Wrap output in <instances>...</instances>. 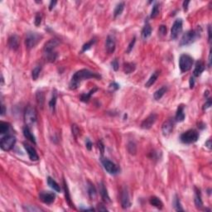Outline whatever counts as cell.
Listing matches in <instances>:
<instances>
[{"label": "cell", "instance_id": "cell-1", "mask_svg": "<svg viewBox=\"0 0 212 212\" xmlns=\"http://www.w3.org/2000/svg\"><path fill=\"white\" fill-rule=\"evenodd\" d=\"M100 79V75H99L98 73L91 71L89 70L82 69L78 70L77 72L74 74V76L71 78V80L70 82V90H76L78 87L80 85V83L85 80H88V79Z\"/></svg>", "mask_w": 212, "mask_h": 212}, {"label": "cell", "instance_id": "cell-2", "mask_svg": "<svg viewBox=\"0 0 212 212\" xmlns=\"http://www.w3.org/2000/svg\"><path fill=\"white\" fill-rule=\"evenodd\" d=\"M58 41L56 39H51L50 41L46 42L43 48V52H44V55L46 56V59L48 61L53 62L55 61V60L56 59V53L54 52V50L56 48V46L58 45Z\"/></svg>", "mask_w": 212, "mask_h": 212}, {"label": "cell", "instance_id": "cell-3", "mask_svg": "<svg viewBox=\"0 0 212 212\" xmlns=\"http://www.w3.org/2000/svg\"><path fill=\"white\" fill-rule=\"evenodd\" d=\"M200 35H201V31H199V29L187 31L182 36L181 42H180V46H182L190 45L195 42L198 37H200Z\"/></svg>", "mask_w": 212, "mask_h": 212}, {"label": "cell", "instance_id": "cell-4", "mask_svg": "<svg viewBox=\"0 0 212 212\" xmlns=\"http://www.w3.org/2000/svg\"><path fill=\"white\" fill-rule=\"evenodd\" d=\"M42 39V36L41 34H39L37 32H33V31H30L27 33L26 38H25V45L26 47L30 50V49L33 48L36 46L38 44L40 41Z\"/></svg>", "mask_w": 212, "mask_h": 212}, {"label": "cell", "instance_id": "cell-5", "mask_svg": "<svg viewBox=\"0 0 212 212\" xmlns=\"http://www.w3.org/2000/svg\"><path fill=\"white\" fill-rule=\"evenodd\" d=\"M199 139V133L195 129H189L181 135V141L183 143L191 144Z\"/></svg>", "mask_w": 212, "mask_h": 212}, {"label": "cell", "instance_id": "cell-6", "mask_svg": "<svg viewBox=\"0 0 212 212\" xmlns=\"http://www.w3.org/2000/svg\"><path fill=\"white\" fill-rule=\"evenodd\" d=\"M194 64V60L187 54H182L179 60V67L181 72H187L191 69Z\"/></svg>", "mask_w": 212, "mask_h": 212}, {"label": "cell", "instance_id": "cell-7", "mask_svg": "<svg viewBox=\"0 0 212 212\" xmlns=\"http://www.w3.org/2000/svg\"><path fill=\"white\" fill-rule=\"evenodd\" d=\"M25 123L27 126H31L37 122V111L31 105H28L26 108L24 113Z\"/></svg>", "mask_w": 212, "mask_h": 212}, {"label": "cell", "instance_id": "cell-8", "mask_svg": "<svg viewBox=\"0 0 212 212\" xmlns=\"http://www.w3.org/2000/svg\"><path fill=\"white\" fill-rule=\"evenodd\" d=\"M16 138L13 135H7L1 139L0 147L4 151H10L15 145Z\"/></svg>", "mask_w": 212, "mask_h": 212}, {"label": "cell", "instance_id": "cell-9", "mask_svg": "<svg viewBox=\"0 0 212 212\" xmlns=\"http://www.w3.org/2000/svg\"><path fill=\"white\" fill-rule=\"evenodd\" d=\"M101 163L103 164V167L105 171L110 175H116L119 172V168L118 166L115 164L113 162L109 160L107 158H101Z\"/></svg>", "mask_w": 212, "mask_h": 212}, {"label": "cell", "instance_id": "cell-10", "mask_svg": "<svg viewBox=\"0 0 212 212\" xmlns=\"http://www.w3.org/2000/svg\"><path fill=\"white\" fill-rule=\"evenodd\" d=\"M39 199L43 203L50 205L55 202L56 195H55V193L51 192V191H41L39 193Z\"/></svg>", "mask_w": 212, "mask_h": 212}, {"label": "cell", "instance_id": "cell-11", "mask_svg": "<svg viewBox=\"0 0 212 212\" xmlns=\"http://www.w3.org/2000/svg\"><path fill=\"white\" fill-rule=\"evenodd\" d=\"M182 31V20L181 19H177L172 24V29H171V37L172 39L178 38L179 34Z\"/></svg>", "mask_w": 212, "mask_h": 212}, {"label": "cell", "instance_id": "cell-12", "mask_svg": "<svg viewBox=\"0 0 212 212\" xmlns=\"http://www.w3.org/2000/svg\"><path fill=\"white\" fill-rule=\"evenodd\" d=\"M120 202H121V205L123 209H127L130 207L131 202H130L129 192H128L127 188L122 189L121 193H120Z\"/></svg>", "mask_w": 212, "mask_h": 212}, {"label": "cell", "instance_id": "cell-13", "mask_svg": "<svg viewBox=\"0 0 212 212\" xmlns=\"http://www.w3.org/2000/svg\"><path fill=\"white\" fill-rule=\"evenodd\" d=\"M23 146H24L25 150H26L27 153H28V156H29V158H30L31 161L38 160L39 157L38 155H37V151H36V149H35L33 147L31 146L30 144H28V143H23Z\"/></svg>", "mask_w": 212, "mask_h": 212}, {"label": "cell", "instance_id": "cell-14", "mask_svg": "<svg viewBox=\"0 0 212 212\" xmlns=\"http://www.w3.org/2000/svg\"><path fill=\"white\" fill-rule=\"evenodd\" d=\"M157 119V115L155 114H152L150 115L148 118H146L142 123L141 127L142 129H149L152 128V126L154 124V123L156 122Z\"/></svg>", "mask_w": 212, "mask_h": 212}, {"label": "cell", "instance_id": "cell-15", "mask_svg": "<svg viewBox=\"0 0 212 212\" xmlns=\"http://www.w3.org/2000/svg\"><path fill=\"white\" fill-rule=\"evenodd\" d=\"M105 47H106V51L109 53H113L115 51V47H116L115 38L111 35H109L107 37L106 42H105Z\"/></svg>", "mask_w": 212, "mask_h": 212}, {"label": "cell", "instance_id": "cell-16", "mask_svg": "<svg viewBox=\"0 0 212 212\" xmlns=\"http://www.w3.org/2000/svg\"><path fill=\"white\" fill-rule=\"evenodd\" d=\"M173 125L174 122L172 118L164 122L162 126V131H163L164 136H167L170 134L172 131V129H173Z\"/></svg>", "mask_w": 212, "mask_h": 212}, {"label": "cell", "instance_id": "cell-17", "mask_svg": "<svg viewBox=\"0 0 212 212\" xmlns=\"http://www.w3.org/2000/svg\"><path fill=\"white\" fill-rule=\"evenodd\" d=\"M204 70H205V64H204V62H202V61H199L196 64L193 75H194V76L198 77L202 75V73Z\"/></svg>", "mask_w": 212, "mask_h": 212}, {"label": "cell", "instance_id": "cell-18", "mask_svg": "<svg viewBox=\"0 0 212 212\" xmlns=\"http://www.w3.org/2000/svg\"><path fill=\"white\" fill-rule=\"evenodd\" d=\"M23 135H24L25 138L28 139V140H29L30 142L36 144V138H35V136L33 135V133H31L29 126H25L24 128H23Z\"/></svg>", "mask_w": 212, "mask_h": 212}, {"label": "cell", "instance_id": "cell-19", "mask_svg": "<svg viewBox=\"0 0 212 212\" xmlns=\"http://www.w3.org/2000/svg\"><path fill=\"white\" fill-rule=\"evenodd\" d=\"M8 45L13 50H17L19 46V40L17 35H13L8 38Z\"/></svg>", "mask_w": 212, "mask_h": 212}, {"label": "cell", "instance_id": "cell-20", "mask_svg": "<svg viewBox=\"0 0 212 212\" xmlns=\"http://www.w3.org/2000/svg\"><path fill=\"white\" fill-rule=\"evenodd\" d=\"M100 193L102 198L104 200V202H110V198L108 195V192H107V189L104 186V182H100Z\"/></svg>", "mask_w": 212, "mask_h": 212}, {"label": "cell", "instance_id": "cell-21", "mask_svg": "<svg viewBox=\"0 0 212 212\" xmlns=\"http://www.w3.org/2000/svg\"><path fill=\"white\" fill-rule=\"evenodd\" d=\"M149 202L151 205H153V206L156 207V208L159 209V210L163 209V202H162L158 197H157V196H152V197L149 199Z\"/></svg>", "mask_w": 212, "mask_h": 212}, {"label": "cell", "instance_id": "cell-22", "mask_svg": "<svg viewBox=\"0 0 212 212\" xmlns=\"http://www.w3.org/2000/svg\"><path fill=\"white\" fill-rule=\"evenodd\" d=\"M63 183H64V191H65V196H66V202L68 203V205H70V208H75V207H74L73 203H72V202H71V199H70L69 188H68V187H67V184H66V182L65 180H64V181H63Z\"/></svg>", "mask_w": 212, "mask_h": 212}, {"label": "cell", "instance_id": "cell-23", "mask_svg": "<svg viewBox=\"0 0 212 212\" xmlns=\"http://www.w3.org/2000/svg\"><path fill=\"white\" fill-rule=\"evenodd\" d=\"M176 121L178 122H182L185 119V113H184V106L183 105H180L178 109V111L176 114V117H175Z\"/></svg>", "mask_w": 212, "mask_h": 212}, {"label": "cell", "instance_id": "cell-24", "mask_svg": "<svg viewBox=\"0 0 212 212\" xmlns=\"http://www.w3.org/2000/svg\"><path fill=\"white\" fill-rule=\"evenodd\" d=\"M152 34V28L148 22H147L145 26L143 27V31H142V37L144 40H146L147 38H148Z\"/></svg>", "mask_w": 212, "mask_h": 212}, {"label": "cell", "instance_id": "cell-25", "mask_svg": "<svg viewBox=\"0 0 212 212\" xmlns=\"http://www.w3.org/2000/svg\"><path fill=\"white\" fill-rule=\"evenodd\" d=\"M195 205L197 208H202L203 206V202H202L200 190L195 187Z\"/></svg>", "mask_w": 212, "mask_h": 212}, {"label": "cell", "instance_id": "cell-26", "mask_svg": "<svg viewBox=\"0 0 212 212\" xmlns=\"http://www.w3.org/2000/svg\"><path fill=\"white\" fill-rule=\"evenodd\" d=\"M159 74H160V71L159 70H157L155 71L154 73H153V75L150 76V78L148 80L147 83L145 84V86L146 87H150L153 85V84L156 82V80H157V78L159 76Z\"/></svg>", "mask_w": 212, "mask_h": 212}, {"label": "cell", "instance_id": "cell-27", "mask_svg": "<svg viewBox=\"0 0 212 212\" xmlns=\"http://www.w3.org/2000/svg\"><path fill=\"white\" fill-rule=\"evenodd\" d=\"M47 184L50 186V187L52 188V189H53L54 191H56V192H60V191H61V187H60L59 184H58L53 178H50V177L47 178Z\"/></svg>", "mask_w": 212, "mask_h": 212}, {"label": "cell", "instance_id": "cell-28", "mask_svg": "<svg viewBox=\"0 0 212 212\" xmlns=\"http://www.w3.org/2000/svg\"><path fill=\"white\" fill-rule=\"evenodd\" d=\"M56 100H57V93H56V91H55L53 92V94H52L51 100L49 101V108H50V109H51V111H52V113L55 111V109H56Z\"/></svg>", "mask_w": 212, "mask_h": 212}, {"label": "cell", "instance_id": "cell-29", "mask_svg": "<svg viewBox=\"0 0 212 212\" xmlns=\"http://www.w3.org/2000/svg\"><path fill=\"white\" fill-rule=\"evenodd\" d=\"M167 88L166 86H163L162 88H160L159 90H157V91H155V93L153 94V97L156 100H159L163 96L165 93L167 92Z\"/></svg>", "mask_w": 212, "mask_h": 212}, {"label": "cell", "instance_id": "cell-30", "mask_svg": "<svg viewBox=\"0 0 212 212\" xmlns=\"http://www.w3.org/2000/svg\"><path fill=\"white\" fill-rule=\"evenodd\" d=\"M124 9V3H119L118 4H117V6L115 7V12H114V16H115V17L120 16L122 13H123Z\"/></svg>", "mask_w": 212, "mask_h": 212}, {"label": "cell", "instance_id": "cell-31", "mask_svg": "<svg viewBox=\"0 0 212 212\" xmlns=\"http://www.w3.org/2000/svg\"><path fill=\"white\" fill-rule=\"evenodd\" d=\"M37 104H38L39 106L42 109L43 108V105H44V103H45V96H44L43 92L38 91L37 93Z\"/></svg>", "mask_w": 212, "mask_h": 212}, {"label": "cell", "instance_id": "cell-32", "mask_svg": "<svg viewBox=\"0 0 212 212\" xmlns=\"http://www.w3.org/2000/svg\"><path fill=\"white\" fill-rule=\"evenodd\" d=\"M9 129H10V124L4 121L0 122V133L1 134H4L8 132Z\"/></svg>", "mask_w": 212, "mask_h": 212}, {"label": "cell", "instance_id": "cell-33", "mask_svg": "<svg viewBox=\"0 0 212 212\" xmlns=\"http://www.w3.org/2000/svg\"><path fill=\"white\" fill-rule=\"evenodd\" d=\"M135 70V64L133 63H125L124 66V70L125 74L132 73L133 71Z\"/></svg>", "mask_w": 212, "mask_h": 212}, {"label": "cell", "instance_id": "cell-34", "mask_svg": "<svg viewBox=\"0 0 212 212\" xmlns=\"http://www.w3.org/2000/svg\"><path fill=\"white\" fill-rule=\"evenodd\" d=\"M97 90H98L97 88H94V89H93V90H91L89 93H87V94H83L81 96H80V100L83 101V102H88V101L90 100L91 95L94 94V92L97 91Z\"/></svg>", "mask_w": 212, "mask_h": 212}, {"label": "cell", "instance_id": "cell-35", "mask_svg": "<svg viewBox=\"0 0 212 212\" xmlns=\"http://www.w3.org/2000/svg\"><path fill=\"white\" fill-rule=\"evenodd\" d=\"M41 70H42V66H37L36 67H35L34 69L32 70V72H31V77H32V79L34 80H37V78L39 77V76H40V72H41Z\"/></svg>", "mask_w": 212, "mask_h": 212}, {"label": "cell", "instance_id": "cell-36", "mask_svg": "<svg viewBox=\"0 0 212 212\" xmlns=\"http://www.w3.org/2000/svg\"><path fill=\"white\" fill-rule=\"evenodd\" d=\"M173 205H174V208H175V210H176L177 211H184L183 208L181 207L180 200H179V198H178L177 196H175V199H174Z\"/></svg>", "mask_w": 212, "mask_h": 212}, {"label": "cell", "instance_id": "cell-37", "mask_svg": "<svg viewBox=\"0 0 212 212\" xmlns=\"http://www.w3.org/2000/svg\"><path fill=\"white\" fill-rule=\"evenodd\" d=\"M160 12V5L159 4H155L153 7L152 12H151V18H155L157 17Z\"/></svg>", "mask_w": 212, "mask_h": 212}, {"label": "cell", "instance_id": "cell-38", "mask_svg": "<svg viewBox=\"0 0 212 212\" xmlns=\"http://www.w3.org/2000/svg\"><path fill=\"white\" fill-rule=\"evenodd\" d=\"M88 194L91 198H94L96 196V190L94 188V185L91 184V182H89V186H88Z\"/></svg>", "mask_w": 212, "mask_h": 212}, {"label": "cell", "instance_id": "cell-39", "mask_svg": "<svg viewBox=\"0 0 212 212\" xmlns=\"http://www.w3.org/2000/svg\"><path fill=\"white\" fill-rule=\"evenodd\" d=\"M128 151L129 152V153L131 154H136V152H137V147H136V144L133 142H130V143H128Z\"/></svg>", "mask_w": 212, "mask_h": 212}, {"label": "cell", "instance_id": "cell-40", "mask_svg": "<svg viewBox=\"0 0 212 212\" xmlns=\"http://www.w3.org/2000/svg\"><path fill=\"white\" fill-rule=\"evenodd\" d=\"M94 43H95V39H91V41H89L88 42H86L85 45L83 46V47H82V52H85V51H87V50H89V49L91 48L92 46L94 45Z\"/></svg>", "mask_w": 212, "mask_h": 212}, {"label": "cell", "instance_id": "cell-41", "mask_svg": "<svg viewBox=\"0 0 212 212\" xmlns=\"http://www.w3.org/2000/svg\"><path fill=\"white\" fill-rule=\"evenodd\" d=\"M23 208H24L25 211H42L40 208H37V207H35V206H31V205H27V206H23Z\"/></svg>", "mask_w": 212, "mask_h": 212}, {"label": "cell", "instance_id": "cell-42", "mask_svg": "<svg viewBox=\"0 0 212 212\" xmlns=\"http://www.w3.org/2000/svg\"><path fill=\"white\" fill-rule=\"evenodd\" d=\"M42 14L41 13H37L36 15V17H35V25H36V26H39V25L41 24V22H42Z\"/></svg>", "mask_w": 212, "mask_h": 212}, {"label": "cell", "instance_id": "cell-43", "mask_svg": "<svg viewBox=\"0 0 212 212\" xmlns=\"http://www.w3.org/2000/svg\"><path fill=\"white\" fill-rule=\"evenodd\" d=\"M135 42H136V38L135 37H133L132 41H131L130 43H129V47H128V49H127V53H129V52L132 51L133 48V46H134V44H135Z\"/></svg>", "mask_w": 212, "mask_h": 212}, {"label": "cell", "instance_id": "cell-44", "mask_svg": "<svg viewBox=\"0 0 212 212\" xmlns=\"http://www.w3.org/2000/svg\"><path fill=\"white\" fill-rule=\"evenodd\" d=\"M79 132H80V130L78 129V127L76 124L72 125V133H73V135L76 138H77V134H79Z\"/></svg>", "mask_w": 212, "mask_h": 212}, {"label": "cell", "instance_id": "cell-45", "mask_svg": "<svg viewBox=\"0 0 212 212\" xmlns=\"http://www.w3.org/2000/svg\"><path fill=\"white\" fill-rule=\"evenodd\" d=\"M159 33L161 35L167 34V28H166V26H163V25L160 26V28H159Z\"/></svg>", "mask_w": 212, "mask_h": 212}, {"label": "cell", "instance_id": "cell-46", "mask_svg": "<svg viewBox=\"0 0 212 212\" xmlns=\"http://www.w3.org/2000/svg\"><path fill=\"white\" fill-rule=\"evenodd\" d=\"M111 65H112V67H113V69L115 70H118V61H117V60L116 59L114 60V61H112Z\"/></svg>", "mask_w": 212, "mask_h": 212}, {"label": "cell", "instance_id": "cell-47", "mask_svg": "<svg viewBox=\"0 0 212 212\" xmlns=\"http://www.w3.org/2000/svg\"><path fill=\"white\" fill-rule=\"evenodd\" d=\"M211 106V100L209 99L208 100H207V102L205 103V104H204V106H203V110H205V109H209L210 107Z\"/></svg>", "mask_w": 212, "mask_h": 212}, {"label": "cell", "instance_id": "cell-48", "mask_svg": "<svg viewBox=\"0 0 212 212\" xmlns=\"http://www.w3.org/2000/svg\"><path fill=\"white\" fill-rule=\"evenodd\" d=\"M57 4V2L56 1H52L51 3H50V5H49V10L52 11L53 8H54V7H55V5Z\"/></svg>", "mask_w": 212, "mask_h": 212}, {"label": "cell", "instance_id": "cell-49", "mask_svg": "<svg viewBox=\"0 0 212 212\" xmlns=\"http://www.w3.org/2000/svg\"><path fill=\"white\" fill-rule=\"evenodd\" d=\"M98 144H99V148H100V152H101V153H102V154H103V153H104V144H103V143H102V142H101V141H100V142H99V143H98Z\"/></svg>", "mask_w": 212, "mask_h": 212}, {"label": "cell", "instance_id": "cell-50", "mask_svg": "<svg viewBox=\"0 0 212 212\" xmlns=\"http://www.w3.org/2000/svg\"><path fill=\"white\" fill-rule=\"evenodd\" d=\"M86 148L88 150H91V148H92V143L89 139H87L86 141Z\"/></svg>", "mask_w": 212, "mask_h": 212}, {"label": "cell", "instance_id": "cell-51", "mask_svg": "<svg viewBox=\"0 0 212 212\" xmlns=\"http://www.w3.org/2000/svg\"><path fill=\"white\" fill-rule=\"evenodd\" d=\"M110 87H111V88H114L115 90H118V88H119V85H118L117 83H113L110 85Z\"/></svg>", "mask_w": 212, "mask_h": 212}, {"label": "cell", "instance_id": "cell-52", "mask_svg": "<svg viewBox=\"0 0 212 212\" xmlns=\"http://www.w3.org/2000/svg\"><path fill=\"white\" fill-rule=\"evenodd\" d=\"M205 146L208 148H211V139H209L207 142H205Z\"/></svg>", "mask_w": 212, "mask_h": 212}, {"label": "cell", "instance_id": "cell-53", "mask_svg": "<svg viewBox=\"0 0 212 212\" xmlns=\"http://www.w3.org/2000/svg\"><path fill=\"white\" fill-rule=\"evenodd\" d=\"M194 78L193 77H191V79H190V87H191V89H192L193 87H194Z\"/></svg>", "mask_w": 212, "mask_h": 212}, {"label": "cell", "instance_id": "cell-54", "mask_svg": "<svg viewBox=\"0 0 212 212\" xmlns=\"http://www.w3.org/2000/svg\"><path fill=\"white\" fill-rule=\"evenodd\" d=\"M190 4V2L189 1H185L184 3H183V7H184V10H187V6L188 4Z\"/></svg>", "mask_w": 212, "mask_h": 212}, {"label": "cell", "instance_id": "cell-55", "mask_svg": "<svg viewBox=\"0 0 212 212\" xmlns=\"http://www.w3.org/2000/svg\"><path fill=\"white\" fill-rule=\"evenodd\" d=\"M208 33H209V42H211V26L208 27Z\"/></svg>", "mask_w": 212, "mask_h": 212}, {"label": "cell", "instance_id": "cell-56", "mask_svg": "<svg viewBox=\"0 0 212 212\" xmlns=\"http://www.w3.org/2000/svg\"><path fill=\"white\" fill-rule=\"evenodd\" d=\"M211 66V52H210L209 54V66Z\"/></svg>", "mask_w": 212, "mask_h": 212}, {"label": "cell", "instance_id": "cell-57", "mask_svg": "<svg viewBox=\"0 0 212 212\" xmlns=\"http://www.w3.org/2000/svg\"><path fill=\"white\" fill-rule=\"evenodd\" d=\"M5 106H4V104H2V110H1V115H4V114H5Z\"/></svg>", "mask_w": 212, "mask_h": 212}, {"label": "cell", "instance_id": "cell-58", "mask_svg": "<svg viewBox=\"0 0 212 212\" xmlns=\"http://www.w3.org/2000/svg\"><path fill=\"white\" fill-rule=\"evenodd\" d=\"M102 206H103L102 205H99V206H98V210H99V211H107V209H106V208H103Z\"/></svg>", "mask_w": 212, "mask_h": 212}]
</instances>
